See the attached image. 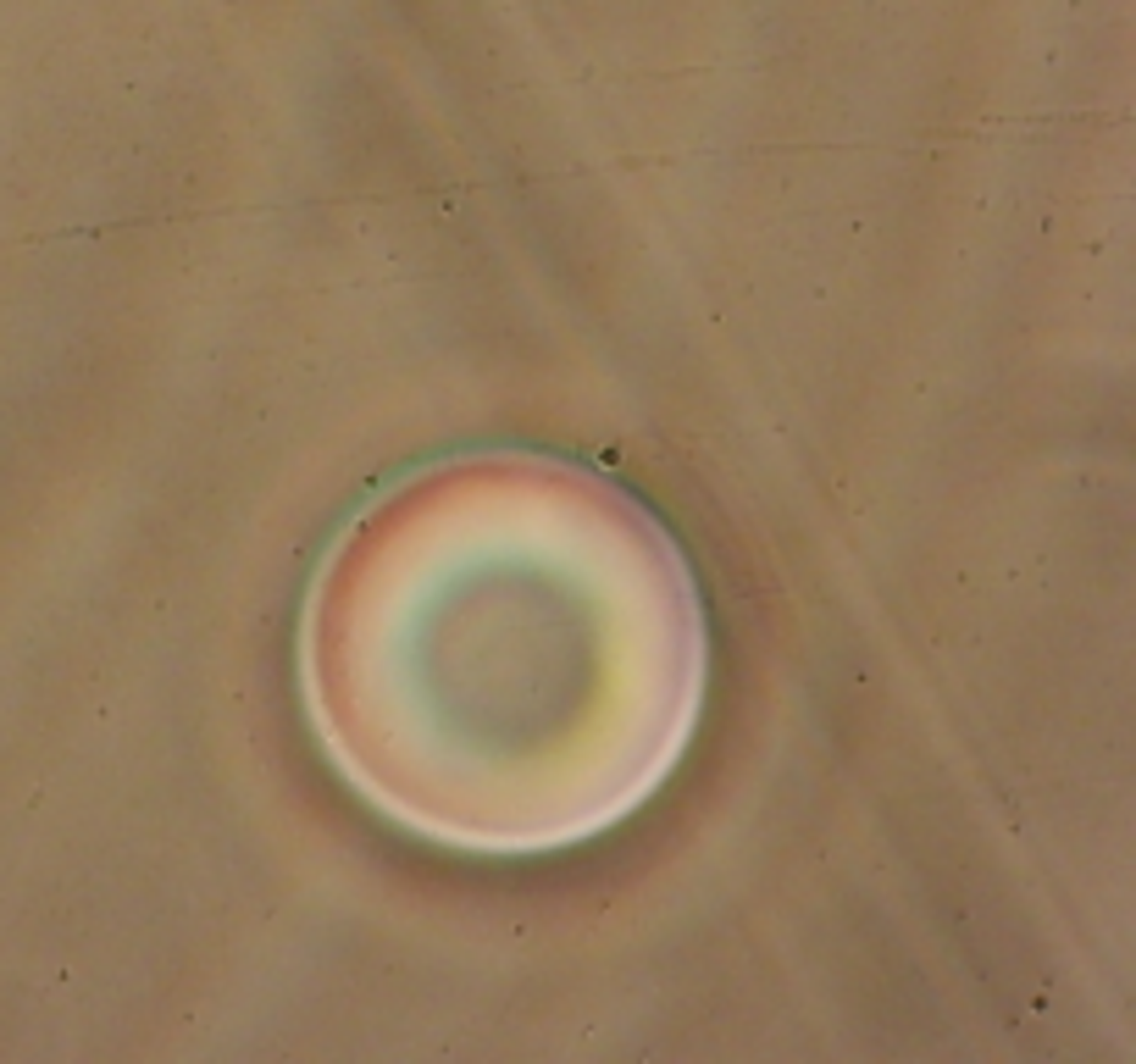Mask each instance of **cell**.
<instances>
[{"mask_svg":"<svg viewBox=\"0 0 1136 1064\" xmlns=\"http://www.w3.org/2000/svg\"><path fill=\"white\" fill-rule=\"evenodd\" d=\"M300 693L378 815L471 854L632 815L704 705L688 560L632 493L543 455H455L378 493L316 566Z\"/></svg>","mask_w":1136,"mask_h":1064,"instance_id":"1","label":"cell"}]
</instances>
